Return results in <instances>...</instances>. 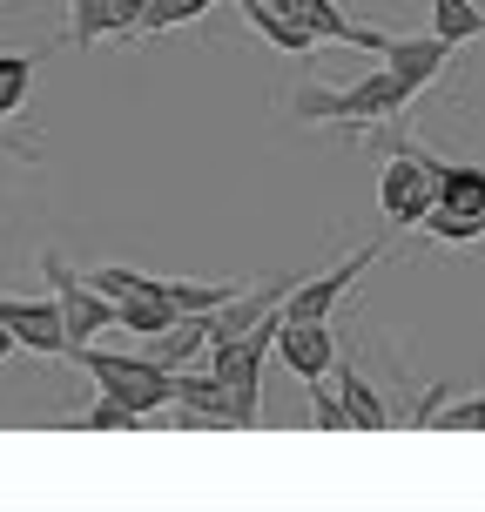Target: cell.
I'll list each match as a JSON object with an SVG mask.
<instances>
[{
  "label": "cell",
  "mask_w": 485,
  "mask_h": 512,
  "mask_svg": "<svg viewBox=\"0 0 485 512\" xmlns=\"http://www.w3.org/2000/svg\"><path fill=\"white\" fill-rule=\"evenodd\" d=\"M411 81H398L391 68L364 81H344V88H297L290 95V115L297 122H324V128H371V122H398L411 108Z\"/></svg>",
  "instance_id": "obj_1"
},
{
  "label": "cell",
  "mask_w": 485,
  "mask_h": 512,
  "mask_svg": "<svg viewBox=\"0 0 485 512\" xmlns=\"http://www.w3.org/2000/svg\"><path fill=\"white\" fill-rule=\"evenodd\" d=\"M81 371H95V384L108 391V405H128L135 418H149V411L176 405V378L182 371H162L155 358H122V351H68Z\"/></svg>",
  "instance_id": "obj_2"
},
{
  "label": "cell",
  "mask_w": 485,
  "mask_h": 512,
  "mask_svg": "<svg viewBox=\"0 0 485 512\" xmlns=\"http://www.w3.org/2000/svg\"><path fill=\"white\" fill-rule=\"evenodd\" d=\"M378 209L391 230H425V216L438 209L432 155L411 149V142H391V162H384V182H378Z\"/></svg>",
  "instance_id": "obj_3"
},
{
  "label": "cell",
  "mask_w": 485,
  "mask_h": 512,
  "mask_svg": "<svg viewBox=\"0 0 485 512\" xmlns=\"http://www.w3.org/2000/svg\"><path fill=\"white\" fill-rule=\"evenodd\" d=\"M41 277H48V290H54V304H61V324H68V351H81V344H95V331H108L115 324V304H108L102 290L88 277H75L61 256H41Z\"/></svg>",
  "instance_id": "obj_4"
},
{
  "label": "cell",
  "mask_w": 485,
  "mask_h": 512,
  "mask_svg": "<svg viewBox=\"0 0 485 512\" xmlns=\"http://www.w3.org/2000/svg\"><path fill=\"white\" fill-rule=\"evenodd\" d=\"M378 256H384V243H364V250H351L344 263H331L324 277H304L290 297H283V324H331L337 297H344V290H351V283H358Z\"/></svg>",
  "instance_id": "obj_5"
},
{
  "label": "cell",
  "mask_w": 485,
  "mask_h": 512,
  "mask_svg": "<svg viewBox=\"0 0 485 512\" xmlns=\"http://www.w3.org/2000/svg\"><path fill=\"white\" fill-rule=\"evenodd\" d=\"M270 7L290 14V21L304 27V34H317V41H344V48H364V54L384 61V41H391V34H384V27H358L337 0H270Z\"/></svg>",
  "instance_id": "obj_6"
},
{
  "label": "cell",
  "mask_w": 485,
  "mask_h": 512,
  "mask_svg": "<svg viewBox=\"0 0 485 512\" xmlns=\"http://www.w3.org/2000/svg\"><path fill=\"white\" fill-rule=\"evenodd\" d=\"M0 324L14 331L21 351L68 358V324H61V304H54V297H0Z\"/></svg>",
  "instance_id": "obj_7"
},
{
  "label": "cell",
  "mask_w": 485,
  "mask_h": 512,
  "mask_svg": "<svg viewBox=\"0 0 485 512\" xmlns=\"http://www.w3.org/2000/svg\"><path fill=\"white\" fill-rule=\"evenodd\" d=\"M142 7L149 0H68V48H95L108 34L142 41Z\"/></svg>",
  "instance_id": "obj_8"
},
{
  "label": "cell",
  "mask_w": 485,
  "mask_h": 512,
  "mask_svg": "<svg viewBox=\"0 0 485 512\" xmlns=\"http://www.w3.org/2000/svg\"><path fill=\"white\" fill-rule=\"evenodd\" d=\"M277 358L290 364L304 384H324L337 371V337H331V324H283Z\"/></svg>",
  "instance_id": "obj_9"
},
{
  "label": "cell",
  "mask_w": 485,
  "mask_h": 512,
  "mask_svg": "<svg viewBox=\"0 0 485 512\" xmlns=\"http://www.w3.org/2000/svg\"><path fill=\"white\" fill-rule=\"evenodd\" d=\"M445 61H452V48H445L438 34H391V41H384V68L398 81H411L418 95L445 75Z\"/></svg>",
  "instance_id": "obj_10"
},
{
  "label": "cell",
  "mask_w": 485,
  "mask_h": 512,
  "mask_svg": "<svg viewBox=\"0 0 485 512\" xmlns=\"http://www.w3.org/2000/svg\"><path fill=\"white\" fill-rule=\"evenodd\" d=\"M337 405H344V418H351L358 432H384V425H391V405L378 398V384L364 378L358 364H337Z\"/></svg>",
  "instance_id": "obj_11"
},
{
  "label": "cell",
  "mask_w": 485,
  "mask_h": 512,
  "mask_svg": "<svg viewBox=\"0 0 485 512\" xmlns=\"http://www.w3.org/2000/svg\"><path fill=\"white\" fill-rule=\"evenodd\" d=\"M432 182H438V209L485 216V169L479 162H438L432 155Z\"/></svg>",
  "instance_id": "obj_12"
},
{
  "label": "cell",
  "mask_w": 485,
  "mask_h": 512,
  "mask_svg": "<svg viewBox=\"0 0 485 512\" xmlns=\"http://www.w3.org/2000/svg\"><path fill=\"white\" fill-rule=\"evenodd\" d=\"M236 7H243V21H250L277 54H310V48H317V34H304V27L290 21V14H277L270 0H236Z\"/></svg>",
  "instance_id": "obj_13"
},
{
  "label": "cell",
  "mask_w": 485,
  "mask_h": 512,
  "mask_svg": "<svg viewBox=\"0 0 485 512\" xmlns=\"http://www.w3.org/2000/svg\"><path fill=\"white\" fill-rule=\"evenodd\" d=\"M425 34H438L445 48H465V41H479V34H485V7H472V0H432Z\"/></svg>",
  "instance_id": "obj_14"
},
{
  "label": "cell",
  "mask_w": 485,
  "mask_h": 512,
  "mask_svg": "<svg viewBox=\"0 0 485 512\" xmlns=\"http://www.w3.org/2000/svg\"><path fill=\"white\" fill-rule=\"evenodd\" d=\"M216 0H149L142 7V34H169V27H189V21H203Z\"/></svg>",
  "instance_id": "obj_15"
},
{
  "label": "cell",
  "mask_w": 485,
  "mask_h": 512,
  "mask_svg": "<svg viewBox=\"0 0 485 512\" xmlns=\"http://www.w3.org/2000/svg\"><path fill=\"white\" fill-rule=\"evenodd\" d=\"M27 88H34V54H0V122L27 102Z\"/></svg>",
  "instance_id": "obj_16"
},
{
  "label": "cell",
  "mask_w": 485,
  "mask_h": 512,
  "mask_svg": "<svg viewBox=\"0 0 485 512\" xmlns=\"http://www.w3.org/2000/svg\"><path fill=\"white\" fill-rule=\"evenodd\" d=\"M425 236H432V243H452V250H459V243H479V236H485V216H459V209H432V216H425Z\"/></svg>",
  "instance_id": "obj_17"
},
{
  "label": "cell",
  "mask_w": 485,
  "mask_h": 512,
  "mask_svg": "<svg viewBox=\"0 0 485 512\" xmlns=\"http://www.w3.org/2000/svg\"><path fill=\"white\" fill-rule=\"evenodd\" d=\"M68 425H75V432H135V425H142V418H135V411L128 405H95V411H81V418H68Z\"/></svg>",
  "instance_id": "obj_18"
},
{
  "label": "cell",
  "mask_w": 485,
  "mask_h": 512,
  "mask_svg": "<svg viewBox=\"0 0 485 512\" xmlns=\"http://www.w3.org/2000/svg\"><path fill=\"white\" fill-rule=\"evenodd\" d=\"M310 391H317V425H324V432H344L351 418H344V405H337V391H324V384H310Z\"/></svg>",
  "instance_id": "obj_19"
},
{
  "label": "cell",
  "mask_w": 485,
  "mask_h": 512,
  "mask_svg": "<svg viewBox=\"0 0 485 512\" xmlns=\"http://www.w3.org/2000/svg\"><path fill=\"white\" fill-rule=\"evenodd\" d=\"M14 351H21V344H14V331H7V324H0V364L14 358Z\"/></svg>",
  "instance_id": "obj_20"
}]
</instances>
